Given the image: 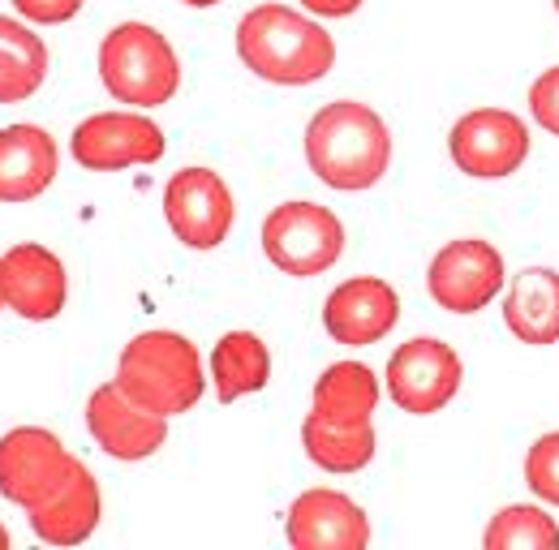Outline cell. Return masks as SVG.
<instances>
[{
	"label": "cell",
	"mask_w": 559,
	"mask_h": 550,
	"mask_svg": "<svg viewBox=\"0 0 559 550\" xmlns=\"http://www.w3.org/2000/svg\"><path fill=\"white\" fill-rule=\"evenodd\" d=\"M0 310H4V284H0Z\"/></svg>",
	"instance_id": "30"
},
{
	"label": "cell",
	"mask_w": 559,
	"mask_h": 550,
	"mask_svg": "<svg viewBox=\"0 0 559 550\" xmlns=\"http://www.w3.org/2000/svg\"><path fill=\"white\" fill-rule=\"evenodd\" d=\"M525 481L543 503L559 507V430L534 439V447L525 452Z\"/></svg>",
	"instance_id": "24"
},
{
	"label": "cell",
	"mask_w": 559,
	"mask_h": 550,
	"mask_svg": "<svg viewBox=\"0 0 559 550\" xmlns=\"http://www.w3.org/2000/svg\"><path fill=\"white\" fill-rule=\"evenodd\" d=\"M61 168V151L39 125H4L0 130V203L39 199Z\"/></svg>",
	"instance_id": "17"
},
{
	"label": "cell",
	"mask_w": 559,
	"mask_h": 550,
	"mask_svg": "<svg viewBox=\"0 0 559 550\" xmlns=\"http://www.w3.org/2000/svg\"><path fill=\"white\" fill-rule=\"evenodd\" d=\"M164 219L186 250H215L228 241L237 219L233 190L211 168H181L164 186Z\"/></svg>",
	"instance_id": "9"
},
{
	"label": "cell",
	"mask_w": 559,
	"mask_h": 550,
	"mask_svg": "<svg viewBox=\"0 0 559 550\" xmlns=\"http://www.w3.org/2000/svg\"><path fill=\"white\" fill-rule=\"evenodd\" d=\"M301 447L328 474H357V469H366L374 461L379 439H374V426L370 421L366 426H332V421H323V417L310 412L301 421Z\"/></svg>",
	"instance_id": "22"
},
{
	"label": "cell",
	"mask_w": 559,
	"mask_h": 550,
	"mask_svg": "<svg viewBox=\"0 0 559 550\" xmlns=\"http://www.w3.org/2000/svg\"><path fill=\"white\" fill-rule=\"evenodd\" d=\"M503 284H508L503 254L490 241H478V237L448 241L435 254L430 272H426V292L448 314H478V310H487L490 301L503 292Z\"/></svg>",
	"instance_id": "8"
},
{
	"label": "cell",
	"mask_w": 559,
	"mask_h": 550,
	"mask_svg": "<svg viewBox=\"0 0 559 550\" xmlns=\"http://www.w3.org/2000/svg\"><path fill=\"white\" fill-rule=\"evenodd\" d=\"M487 550H559V521L547 516V507L534 503H508L499 516H490Z\"/></svg>",
	"instance_id": "23"
},
{
	"label": "cell",
	"mask_w": 559,
	"mask_h": 550,
	"mask_svg": "<svg viewBox=\"0 0 559 550\" xmlns=\"http://www.w3.org/2000/svg\"><path fill=\"white\" fill-rule=\"evenodd\" d=\"M13 9L26 17V22H39V26H61L78 17L82 0H13Z\"/></svg>",
	"instance_id": "26"
},
{
	"label": "cell",
	"mask_w": 559,
	"mask_h": 550,
	"mask_svg": "<svg viewBox=\"0 0 559 550\" xmlns=\"http://www.w3.org/2000/svg\"><path fill=\"white\" fill-rule=\"evenodd\" d=\"M306 164L323 186L341 194L379 186L392 164L388 121L357 99H336L319 108L306 125Z\"/></svg>",
	"instance_id": "1"
},
{
	"label": "cell",
	"mask_w": 559,
	"mask_h": 550,
	"mask_svg": "<svg viewBox=\"0 0 559 550\" xmlns=\"http://www.w3.org/2000/svg\"><path fill=\"white\" fill-rule=\"evenodd\" d=\"M461 383H465V361L443 340L418 336L388 357V396L401 412L430 417L461 392Z\"/></svg>",
	"instance_id": "6"
},
{
	"label": "cell",
	"mask_w": 559,
	"mask_h": 550,
	"mask_svg": "<svg viewBox=\"0 0 559 550\" xmlns=\"http://www.w3.org/2000/svg\"><path fill=\"white\" fill-rule=\"evenodd\" d=\"M9 547H13V538H9V529L0 525V550H9Z\"/></svg>",
	"instance_id": "29"
},
{
	"label": "cell",
	"mask_w": 559,
	"mask_h": 550,
	"mask_svg": "<svg viewBox=\"0 0 559 550\" xmlns=\"http://www.w3.org/2000/svg\"><path fill=\"white\" fill-rule=\"evenodd\" d=\"M551 4H556V13H559V0H551Z\"/></svg>",
	"instance_id": "31"
},
{
	"label": "cell",
	"mask_w": 559,
	"mask_h": 550,
	"mask_svg": "<svg viewBox=\"0 0 559 550\" xmlns=\"http://www.w3.org/2000/svg\"><path fill=\"white\" fill-rule=\"evenodd\" d=\"M530 117H534L547 134L559 138V65L534 77V86H530Z\"/></svg>",
	"instance_id": "25"
},
{
	"label": "cell",
	"mask_w": 559,
	"mask_h": 550,
	"mask_svg": "<svg viewBox=\"0 0 559 550\" xmlns=\"http://www.w3.org/2000/svg\"><path fill=\"white\" fill-rule=\"evenodd\" d=\"M401 323V297L379 275H353L323 301V327L336 344H379Z\"/></svg>",
	"instance_id": "14"
},
{
	"label": "cell",
	"mask_w": 559,
	"mask_h": 550,
	"mask_svg": "<svg viewBox=\"0 0 559 550\" xmlns=\"http://www.w3.org/2000/svg\"><path fill=\"white\" fill-rule=\"evenodd\" d=\"M134 405L159 412V417H181L190 412L203 392V357L181 332H142L121 348L117 357V379H112Z\"/></svg>",
	"instance_id": "3"
},
{
	"label": "cell",
	"mask_w": 559,
	"mask_h": 550,
	"mask_svg": "<svg viewBox=\"0 0 559 550\" xmlns=\"http://www.w3.org/2000/svg\"><path fill=\"white\" fill-rule=\"evenodd\" d=\"M448 155L465 177L499 181L530 159V130L508 108H474L448 130Z\"/></svg>",
	"instance_id": "7"
},
{
	"label": "cell",
	"mask_w": 559,
	"mask_h": 550,
	"mask_svg": "<svg viewBox=\"0 0 559 550\" xmlns=\"http://www.w3.org/2000/svg\"><path fill=\"white\" fill-rule=\"evenodd\" d=\"M263 254L284 275L310 279L332 272L345 254V224L332 206L284 203L263 219Z\"/></svg>",
	"instance_id": "5"
},
{
	"label": "cell",
	"mask_w": 559,
	"mask_h": 550,
	"mask_svg": "<svg viewBox=\"0 0 559 550\" xmlns=\"http://www.w3.org/2000/svg\"><path fill=\"white\" fill-rule=\"evenodd\" d=\"M503 323L521 344H559V272L525 267L521 275H512L503 297Z\"/></svg>",
	"instance_id": "18"
},
{
	"label": "cell",
	"mask_w": 559,
	"mask_h": 550,
	"mask_svg": "<svg viewBox=\"0 0 559 550\" xmlns=\"http://www.w3.org/2000/svg\"><path fill=\"white\" fill-rule=\"evenodd\" d=\"M99 82L117 104H134L146 112L173 104V95L181 91V61L155 26L121 22L99 44Z\"/></svg>",
	"instance_id": "4"
},
{
	"label": "cell",
	"mask_w": 559,
	"mask_h": 550,
	"mask_svg": "<svg viewBox=\"0 0 559 550\" xmlns=\"http://www.w3.org/2000/svg\"><path fill=\"white\" fill-rule=\"evenodd\" d=\"M48 77L44 39L0 13V104H26Z\"/></svg>",
	"instance_id": "21"
},
{
	"label": "cell",
	"mask_w": 559,
	"mask_h": 550,
	"mask_svg": "<svg viewBox=\"0 0 559 550\" xmlns=\"http://www.w3.org/2000/svg\"><path fill=\"white\" fill-rule=\"evenodd\" d=\"M73 461L78 456L66 452V443L52 430L17 426L0 439V494L31 512L70 478Z\"/></svg>",
	"instance_id": "10"
},
{
	"label": "cell",
	"mask_w": 559,
	"mask_h": 550,
	"mask_svg": "<svg viewBox=\"0 0 559 550\" xmlns=\"http://www.w3.org/2000/svg\"><path fill=\"white\" fill-rule=\"evenodd\" d=\"M293 550H366L370 547V521L349 494L314 486L301 490L284 521Z\"/></svg>",
	"instance_id": "13"
},
{
	"label": "cell",
	"mask_w": 559,
	"mask_h": 550,
	"mask_svg": "<svg viewBox=\"0 0 559 550\" xmlns=\"http://www.w3.org/2000/svg\"><path fill=\"white\" fill-rule=\"evenodd\" d=\"M272 379V352L254 332H228L211 352V383H215V400L233 405L241 396L263 392Z\"/></svg>",
	"instance_id": "20"
},
{
	"label": "cell",
	"mask_w": 559,
	"mask_h": 550,
	"mask_svg": "<svg viewBox=\"0 0 559 550\" xmlns=\"http://www.w3.org/2000/svg\"><path fill=\"white\" fill-rule=\"evenodd\" d=\"M301 4H306L314 17H353L366 0H301Z\"/></svg>",
	"instance_id": "27"
},
{
	"label": "cell",
	"mask_w": 559,
	"mask_h": 550,
	"mask_svg": "<svg viewBox=\"0 0 559 550\" xmlns=\"http://www.w3.org/2000/svg\"><path fill=\"white\" fill-rule=\"evenodd\" d=\"M0 284H4V306L22 314L26 323H52L70 297L66 263L52 250L31 246V241L13 246L0 259Z\"/></svg>",
	"instance_id": "15"
},
{
	"label": "cell",
	"mask_w": 559,
	"mask_h": 550,
	"mask_svg": "<svg viewBox=\"0 0 559 550\" xmlns=\"http://www.w3.org/2000/svg\"><path fill=\"white\" fill-rule=\"evenodd\" d=\"M181 4H190V9H211V4H219V0H181Z\"/></svg>",
	"instance_id": "28"
},
{
	"label": "cell",
	"mask_w": 559,
	"mask_h": 550,
	"mask_svg": "<svg viewBox=\"0 0 559 550\" xmlns=\"http://www.w3.org/2000/svg\"><path fill=\"white\" fill-rule=\"evenodd\" d=\"M86 430L112 461H146L168 439V417L134 405L117 383H104L86 400Z\"/></svg>",
	"instance_id": "12"
},
{
	"label": "cell",
	"mask_w": 559,
	"mask_h": 550,
	"mask_svg": "<svg viewBox=\"0 0 559 550\" xmlns=\"http://www.w3.org/2000/svg\"><path fill=\"white\" fill-rule=\"evenodd\" d=\"M70 151L86 172H121L164 159V130L146 112H95L73 130Z\"/></svg>",
	"instance_id": "11"
},
{
	"label": "cell",
	"mask_w": 559,
	"mask_h": 550,
	"mask_svg": "<svg viewBox=\"0 0 559 550\" xmlns=\"http://www.w3.org/2000/svg\"><path fill=\"white\" fill-rule=\"evenodd\" d=\"M237 57L276 86H310L336 65V39L288 4H254L237 22Z\"/></svg>",
	"instance_id": "2"
},
{
	"label": "cell",
	"mask_w": 559,
	"mask_h": 550,
	"mask_svg": "<svg viewBox=\"0 0 559 550\" xmlns=\"http://www.w3.org/2000/svg\"><path fill=\"white\" fill-rule=\"evenodd\" d=\"M379 379L370 366L361 361H336L319 374L314 383V417L332 421V426H366L374 421V409H379Z\"/></svg>",
	"instance_id": "19"
},
{
	"label": "cell",
	"mask_w": 559,
	"mask_h": 550,
	"mask_svg": "<svg viewBox=\"0 0 559 550\" xmlns=\"http://www.w3.org/2000/svg\"><path fill=\"white\" fill-rule=\"evenodd\" d=\"M99 516H104L99 481L82 461H73L70 478L61 481L44 503L31 507V529L48 547H82L99 529Z\"/></svg>",
	"instance_id": "16"
}]
</instances>
